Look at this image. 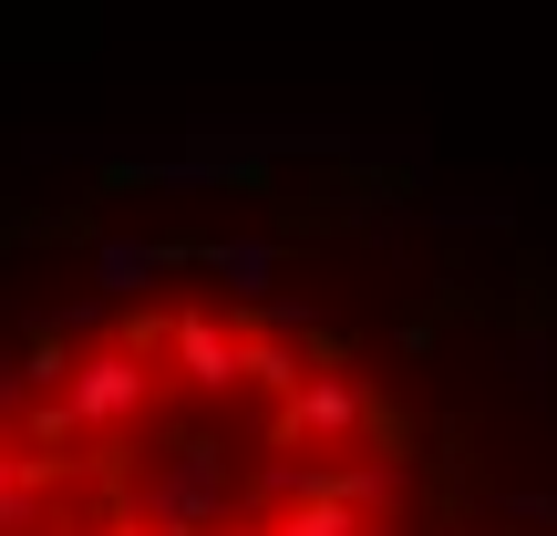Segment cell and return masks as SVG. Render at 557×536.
<instances>
[{"instance_id": "6da1fadb", "label": "cell", "mask_w": 557, "mask_h": 536, "mask_svg": "<svg viewBox=\"0 0 557 536\" xmlns=\"http://www.w3.org/2000/svg\"><path fill=\"white\" fill-rule=\"evenodd\" d=\"M0 536H403V444L310 331L135 299L0 372Z\"/></svg>"}]
</instances>
